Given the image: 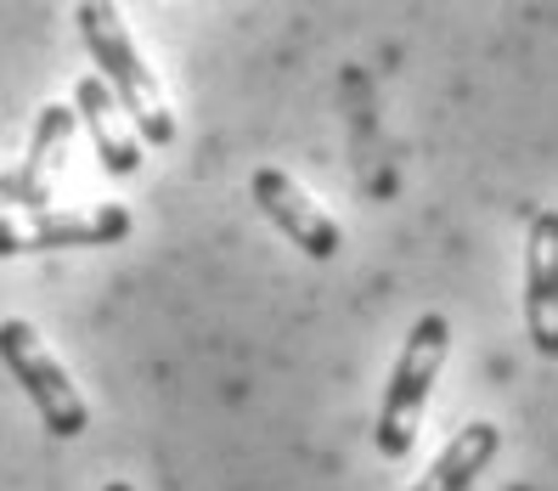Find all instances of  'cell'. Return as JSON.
<instances>
[{"instance_id": "6da1fadb", "label": "cell", "mask_w": 558, "mask_h": 491, "mask_svg": "<svg viewBox=\"0 0 558 491\" xmlns=\"http://www.w3.org/2000/svg\"><path fill=\"white\" fill-rule=\"evenodd\" d=\"M74 17H80V35L90 46L96 80L113 91V103L130 119V130H136V142L170 147L175 142V113H170V103H163L153 69L142 62L136 40H130L119 7H108V0H85V7H74Z\"/></svg>"}, {"instance_id": "7a4b0ae2", "label": "cell", "mask_w": 558, "mask_h": 491, "mask_svg": "<svg viewBox=\"0 0 558 491\" xmlns=\"http://www.w3.org/2000/svg\"><path fill=\"white\" fill-rule=\"evenodd\" d=\"M446 345H451V322L440 311L429 316H417L412 322V334H407V350H401V362L396 373H389V390H384V407H378V452L384 457H407L417 430H423V407H429L435 396V379L446 368Z\"/></svg>"}, {"instance_id": "3957f363", "label": "cell", "mask_w": 558, "mask_h": 491, "mask_svg": "<svg viewBox=\"0 0 558 491\" xmlns=\"http://www.w3.org/2000/svg\"><path fill=\"white\" fill-rule=\"evenodd\" d=\"M0 362L12 368V379L23 384V396L35 402L40 423H46L57 441L85 435L90 407H85V396L74 390V379L62 373V362L46 350V339L35 334V322H23V316H7V322H0Z\"/></svg>"}, {"instance_id": "277c9868", "label": "cell", "mask_w": 558, "mask_h": 491, "mask_svg": "<svg viewBox=\"0 0 558 491\" xmlns=\"http://www.w3.org/2000/svg\"><path fill=\"white\" fill-rule=\"evenodd\" d=\"M124 204H90V209H40V215H0V260L12 254H46V249H108L130 238Z\"/></svg>"}, {"instance_id": "5b68a950", "label": "cell", "mask_w": 558, "mask_h": 491, "mask_svg": "<svg viewBox=\"0 0 558 491\" xmlns=\"http://www.w3.org/2000/svg\"><path fill=\"white\" fill-rule=\"evenodd\" d=\"M254 204L266 209L277 232H288V243L305 249L311 260H333V254L344 249L339 220L327 215L288 170H271V164H266V170H254Z\"/></svg>"}, {"instance_id": "8992f818", "label": "cell", "mask_w": 558, "mask_h": 491, "mask_svg": "<svg viewBox=\"0 0 558 491\" xmlns=\"http://www.w3.org/2000/svg\"><path fill=\"white\" fill-rule=\"evenodd\" d=\"M524 327L531 345L558 362V209L531 215V238H524Z\"/></svg>"}, {"instance_id": "52a82bcc", "label": "cell", "mask_w": 558, "mask_h": 491, "mask_svg": "<svg viewBox=\"0 0 558 491\" xmlns=\"http://www.w3.org/2000/svg\"><path fill=\"white\" fill-rule=\"evenodd\" d=\"M74 124H80L74 108H62V103H46V108H40L23 164H17V170H7V181H12V215H40V209H51V199H57V170H62V153H69Z\"/></svg>"}, {"instance_id": "ba28073f", "label": "cell", "mask_w": 558, "mask_h": 491, "mask_svg": "<svg viewBox=\"0 0 558 491\" xmlns=\"http://www.w3.org/2000/svg\"><path fill=\"white\" fill-rule=\"evenodd\" d=\"M74 119H85L90 142H96V158H102L108 176H136V170H142L136 130H130V119H124L119 103H113V91L96 80V74H85V80L74 85Z\"/></svg>"}, {"instance_id": "9c48e42d", "label": "cell", "mask_w": 558, "mask_h": 491, "mask_svg": "<svg viewBox=\"0 0 558 491\" xmlns=\"http://www.w3.org/2000/svg\"><path fill=\"white\" fill-rule=\"evenodd\" d=\"M497 446H502V430H497V423H485V418L463 423V430L446 441V452L435 457L429 469H423V480H417L412 491H469V486L485 475L490 457H497Z\"/></svg>"}, {"instance_id": "30bf717a", "label": "cell", "mask_w": 558, "mask_h": 491, "mask_svg": "<svg viewBox=\"0 0 558 491\" xmlns=\"http://www.w3.org/2000/svg\"><path fill=\"white\" fill-rule=\"evenodd\" d=\"M0 215H12V181L0 176Z\"/></svg>"}, {"instance_id": "8fae6325", "label": "cell", "mask_w": 558, "mask_h": 491, "mask_svg": "<svg viewBox=\"0 0 558 491\" xmlns=\"http://www.w3.org/2000/svg\"><path fill=\"white\" fill-rule=\"evenodd\" d=\"M102 491H136V486H130V480H108Z\"/></svg>"}]
</instances>
